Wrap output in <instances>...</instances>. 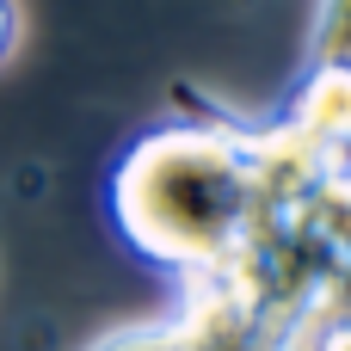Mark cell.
<instances>
[{
  "instance_id": "6",
  "label": "cell",
  "mask_w": 351,
  "mask_h": 351,
  "mask_svg": "<svg viewBox=\"0 0 351 351\" xmlns=\"http://www.w3.org/2000/svg\"><path fill=\"white\" fill-rule=\"evenodd\" d=\"M12 43H19V6H12V0H0V62L12 56Z\"/></svg>"
},
{
  "instance_id": "4",
  "label": "cell",
  "mask_w": 351,
  "mask_h": 351,
  "mask_svg": "<svg viewBox=\"0 0 351 351\" xmlns=\"http://www.w3.org/2000/svg\"><path fill=\"white\" fill-rule=\"evenodd\" d=\"M308 62H351V0H321L308 31Z\"/></svg>"
},
{
  "instance_id": "5",
  "label": "cell",
  "mask_w": 351,
  "mask_h": 351,
  "mask_svg": "<svg viewBox=\"0 0 351 351\" xmlns=\"http://www.w3.org/2000/svg\"><path fill=\"white\" fill-rule=\"evenodd\" d=\"M302 351H351V315H346V321H327V327H315V333L302 339Z\"/></svg>"
},
{
  "instance_id": "2",
  "label": "cell",
  "mask_w": 351,
  "mask_h": 351,
  "mask_svg": "<svg viewBox=\"0 0 351 351\" xmlns=\"http://www.w3.org/2000/svg\"><path fill=\"white\" fill-rule=\"evenodd\" d=\"M86 351H284V346L265 333V321L228 278H210V284L173 290V315L117 327V333L93 339Z\"/></svg>"
},
{
  "instance_id": "3",
  "label": "cell",
  "mask_w": 351,
  "mask_h": 351,
  "mask_svg": "<svg viewBox=\"0 0 351 351\" xmlns=\"http://www.w3.org/2000/svg\"><path fill=\"white\" fill-rule=\"evenodd\" d=\"M271 123L290 130L321 167H351V62H308Z\"/></svg>"
},
{
  "instance_id": "1",
  "label": "cell",
  "mask_w": 351,
  "mask_h": 351,
  "mask_svg": "<svg viewBox=\"0 0 351 351\" xmlns=\"http://www.w3.org/2000/svg\"><path fill=\"white\" fill-rule=\"evenodd\" d=\"M185 117L142 130L105 179L111 234L130 259L160 271L173 290L228 278L247 253L259 210L290 160V136L271 117L222 111L191 86L173 93Z\"/></svg>"
}]
</instances>
